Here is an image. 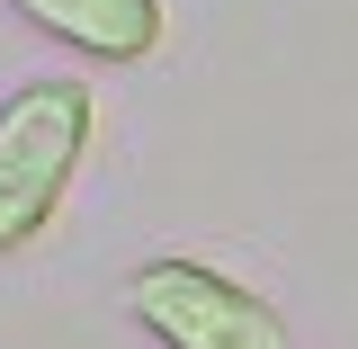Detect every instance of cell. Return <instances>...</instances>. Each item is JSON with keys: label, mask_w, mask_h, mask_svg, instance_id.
Returning a JSON list of instances; mask_svg holds the SVG:
<instances>
[{"label": "cell", "mask_w": 358, "mask_h": 349, "mask_svg": "<svg viewBox=\"0 0 358 349\" xmlns=\"http://www.w3.org/2000/svg\"><path fill=\"white\" fill-rule=\"evenodd\" d=\"M90 143H99V99L72 72H45V81L0 99V260L27 251L63 215Z\"/></svg>", "instance_id": "cell-1"}, {"label": "cell", "mask_w": 358, "mask_h": 349, "mask_svg": "<svg viewBox=\"0 0 358 349\" xmlns=\"http://www.w3.org/2000/svg\"><path fill=\"white\" fill-rule=\"evenodd\" d=\"M126 313L162 349H287V313L206 260H143L126 278Z\"/></svg>", "instance_id": "cell-2"}, {"label": "cell", "mask_w": 358, "mask_h": 349, "mask_svg": "<svg viewBox=\"0 0 358 349\" xmlns=\"http://www.w3.org/2000/svg\"><path fill=\"white\" fill-rule=\"evenodd\" d=\"M27 27H45L54 45H72L90 63H152L162 54V0H9Z\"/></svg>", "instance_id": "cell-3"}]
</instances>
